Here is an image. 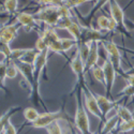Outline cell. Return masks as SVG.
<instances>
[{"label": "cell", "instance_id": "11", "mask_svg": "<svg viewBox=\"0 0 134 134\" xmlns=\"http://www.w3.org/2000/svg\"><path fill=\"white\" fill-rule=\"evenodd\" d=\"M16 21L19 26H21L26 32H30L32 30L38 29V19L35 15L26 12H20L16 15Z\"/></svg>", "mask_w": 134, "mask_h": 134}, {"label": "cell", "instance_id": "40", "mask_svg": "<svg viewBox=\"0 0 134 134\" xmlns=\"http://www.w3.org/2000/svg\"><path fill=\"white\" fill-rule=\"evenodd\" d=\"M91 134H98V133H91Z\"/></svg>", "mask_w": 134, "mask_h": 134}, {"label": "cell", "instance_id": "37", "mask_svg": "<svg viewBox=\"0 0 134 134\" xmlns=\"http://www.w3.org/2000/svg\"><path fill=\"white\" fill-rule=\"evenodd\" d=\"M2 134H17V131H16L15 127L9 121V124L5 126V128H4L3 132H2Z\"/></svg>", "mask_w": 134, "mask_h": 134}, {"label": "cell", "instance_id": "4", "mask_svg": "<svg viewBox=\"0 0 134 134\" xmlns=\"http://www.w3.org/2000/svg\"><path fill=\"white\" fill-rule=\"evenodd\" d=\"M109 4V12H110V18H113L115 20V23L117 24V29L120 30L122 33L129 36V31L126 26V21H125V12L121 9L119 3L116 0H109L108 1Z\"/></svg>", "mask_w": 134, "mask_h": 134}, {"label": "cell", "instance_id": "26", "mask_svg": "<svg viewBox=\"0 0 134 134\" xmlns=\"http://www.w3.org/2000/svg\"><path fill=\"white\" fill-rule=\"evenodd\" d=\"M11 53H12V48L10 47V43L0 39V54L3 56L4 59L8 60L11 56Z\"/></svg>", "mask_w": 134, "mask_h": 134}, {"label": "cell", "instance_id": "12", "mask_svg": "<svg viewBox=\"0 0 134 134\" xmlns=\"http://www.w3.org/2000/svg\"><path fill=\"white\" fill-rule=\"evenodd\" d=\"M82 28V39L81 42L91 43V42H100L102 41V31L99 29H93L87 26H81Z\"/></svg>", "mask_w": 134, "mask_h": 134}, {"label": "cell", "instance_id": "20", "mask_svg": "<svg viewBox=\"0 0 134 134\" xmlns=\"http://www.w3.org/2000/svg\"><path fill=\"white\" fill-rule=\"evenodd\" d=\"M66 30L69 31V33L72 36V38L77 43L81 42V39H82V28H81V25H79L77 23H75V21H73L72 25Z\"/></svg>", "mask_w": 134, "mask_h": 134}, {"label": "cell", "instance_id": "6", "mask_svg": "<svg viewBox=\"0 0 134 134\" xmlns=\"http://www.w3.org/2000/svg\"><path fill=\"white\" fill-rule=\"evenodd\" d=\"M82 88H83V93H84V99H85L84 104H85L86 109L94 117L99 118L101 121H104V118L102 116L101 110H100V107H99V104H98L94 93L90 90V89H88L85 85L82 86Z\"/></svg>", "mask_w": 134, "mask_h": 134}, {"label": "cell", "instance_id": "19", "mask_svg": "<svg viewBox=\"0 0 134 134\" xmlns=\"http://www.w3.org/2000/svg\"><path fill=\"white\" fill-rule=\"evenodd\" d=\"M17 110H19V107H12V108H9L4 114H2L0 116V134H2L5 126L9 124L10 121V117L14 115Z\"/></svg>", "mask_w": 134, "mask_h": 134}, {"label": "cell", "instance_id": "28", "mask_svg": "<svg viewBox=\"0 0 134 134\" xmlns=\"http://www.w3.org/2000/svg\"><path fill=\"white\" fill-rule=\"evenodd\" d=\"M8 61V60H7ZM18 74V70L16 68V65L13 61H8V65H7V71H5V76L7 79H14L16 77V75Z\"/></svg>", "mask_w": 134, "mask_h": 134}, {"label": "cell", "instance_id": "27", "mask_svg": "<svg viewBox=\"0 0 134 134\" xmlns=\"http://www.w3.org/2000/svg\"><path fill=\"white\" fill-rule=\"evenodd\" d=\"M109 17L105 15H100L97 19V25L99 30L101 31H107L108 30V25H109Z\"/></svg>", "mask_w": 134, "mask_h": 134}, {"label": "cell", "instance_id": "8", "mask_svg": "<svg viewBox=\"0 0 134 134\" xmlns=\"http://www.w3.org/2000/svg\"><path fill=\"white\" fill-rule=\"evenodd\" d=\"M103 71H104V77H105V91H106V97L111 99V89H113L115 79H116V70L111 62L106 58L103 62Z\"/></svg>", "mask_w": 134, "mask_h": 134}, {"label": "cell", "instance_id": "23", "mask_svg": "<svg viewBox=\"0 0 134 134\" xmlns=\"http://www.w3.org/2000/svg\"><path fill=\"white\" fill-rule=\"evenodd\" d=\"M17 8H18V0H5L3 2V10L9 15L15 14Z\"/></svg>", "mask_w": 134, "mask_h": 134}, {"label": "cell", "instance_id": "35", "mask_svg": "<svg viewBox=\"0 0 134 134\" xmlns=\"http://www.w3.org/2000/svg\"><path fill=\"white\" fill-rule=\"evenodd\" d=\"M120 94H121V96H124V97H128V98L134 97V85L128 84V86L125 87V88L121 90Z\"/></svg>", "mask_w": 134, "mask_h": 134}, {"label": "cell", "instance_id": "38", "mask_svg": "<svg viewBox=\"0 0 134 134\" xmlns=\"http://www.w3.org/2000/svg\"><path fill=\"white\" fill-rule=\"evenodd\" d=\"M127 80H128V83L131 84V85H134V74H129L127 76Z\"/></svg>", "mask_w": 134, "mask_h": 134}, {"label": "cell", "instance_id": "24", "mask_svg": "<svg viewBox=\"0 0 134 134\" xmlns=\"http://www.w3.org/2000/svg\"><path fill=\"white\" fill-rule=\"evenodd\" d=\"M39 115H40L39 111L33 107H27L24 109V117L28 122H30V124H33V122L38 119Z\"/></svg>", "mask_w": 134, "mask_h": 134}, {"label": "cell", "instance_id": "34", "mask_svg": "<svg viewBox=\"0 0 134 134\" xmlns=\"http://www.w3.org/2000/svg\"><path fill=\"white\" fill-rule=\"evenodd\" d=\"M36 49H37L38 53H42V52H44V51H47V49H48L46 43L44 42V40L42 39L41 36L38 38V40H37V42H36Z\"/></svg>", "mask_w": 134, "mask_h": 134}, {"label": "cell", "instance_id": "25", "mask_svg": "<svg viewBox=\"0 0 134 134\" xmlns=\"http://www.w3.org/2000/svg\"><path fill=\"white\" fill-rule=\"evenodd\" d=\"M7 59H3L0 61V89H3V90H7V88L4 86V81L7 79L5 76V71H7Z\"/></svg>", "mask_w": 134, "mask_h": 134}, {"label": "cell", "instance_id": "13", "mask_svg": "<svg viewBox=\"0 0 134 134\" xmlns=\"http://www.w3.org/2000/svg\"><path fill=\"white\" fill-rule=\"evenodd\" d=\"M94 96H96V99L98 101L100 110H101V113H102V116H103V118L105 120L107 114L114 107L117 106V103L115 101H111V99L107 98L106 96H101V94H98V93H94Z\"/></svg>", "mask_w": 134, "mask_h": 134}, {"label": "cell", "instance_id": "30", "mask_svg": "<svg viewBox=\"0 0 134 134\" xmlns=\"http://www.w3.org/2000/svg\"><path fill=\"white\" fill-rule=\"evenodd\" d=\"M73 21L74 20L72 19V17H61L57 25H56L55 29H68L72 25Z\"/></svg>", "mask_w": 134, "mask_h": 134}, {"label": "cell", "instance_id": "22", "mask_svg": "<svg viewBox=\"0 0 134 134\" xmlns=\"http://www.w3.org/2000/svg\"><path fill=\"white\" fill-rule=\"evenodd\" d=\"M91 72H92V76L94 77V80L99 82L100 84H102L103 87L105 88V77H104V71L102 66L96 65L94 68H92Z\"/></svg>", "mask_w": 134, "mask_h": 134}, {"label": "cell", "instance_id": "3", "mask_svg": "<svg viewBox=\"0 0 134 134\" xmlns=\"http://www.w3.org/2000/svg\"><path fill=\"white\" fill-rule=\"evenodd\" d=\"M48 51H44L42 53H38L37 57L33 62V75H35V88H33V96L35 99L39 98V82H40V77L41 74L44 70L47 62V56H48Z\"/></svg>", "mask_w": 134, "mask_h": 134}, {"label": "cell", "instance_id": "14", "mask_svg": "<svg viewBox=\"0 0 134 134\" xmlns=\"http://www.w3.org/2000/svg\"><path fill=\"white\" fill-rule=\"evenodd\" d=\"M98 60H99V42H91L90 52H89L87 61L85 63V71L88 72L92 70V68L98 65Z\"/></svg>", "mask_w": 134, "mask_h": 134}, {"label": "cell", "instance_id": "5", "mask_svg": "<svg viewBox=\"0 0 134 134\" xmlns=\"http://www.w3.org/2000/svg\"><path fill=\"white\" fill-rule=\"evenodd\" d=\"M103 44V47L107 54V59L111 62V64L114 65V68L116 72L118 73H124L121 68V54L117 47V45L113 41H101Z\"/></svg>", "mask_w": 134, "mask_h": 134}, {"label": "cell", "instance_id": "39", "mask_svg": "<svg viewBox=\"0 0 134 134\" xmlns=\"http://www.w3.org/2000/svg\"><path fill=\"white\" fill-rule=\"evenodd\" d=\"M72 134H77V133H76L75 131H72Z\"/></svg>", "mask_w": 134, "mask_h": 134}, {"label": "cell", "instance_id": "36", "mask_svg": "<svg viewBox=\"0 0 134 134\" xmlns=\"http://www.w3.org/2000/svg\"><path fill=\"white\" fill-rule=\"evenodd\" d=\"M38 2L43 5H61L63 4V0H38Z\"/></svg>", "mask_w": 134, "mask_h": 134}, {"label": "cell", "instance_id": "16", "mask_svg": "<svg viewBox=\"0 0 134 134\" xmlns=\"http://www.w3.org/2000/svg\"><path fill=\"white\" fill-rule=\"evenodd\" d=\"M41 37L44 40V42L46 43L47 47H49L52 44H54L55 42H57V41L60 40L58 33L56 32V29L55 28H52V27H48V28H46L45 30H44L42 32Z\"/></svg>", "mask_w": 134, "mask_h": 134}, {"label": "cell", "instance_id": "1", "mask_svg": "<svg viewBox=\"0 0 134 134\" xmlns=\"http://www.w3.org/2000/svg\"><path fill=\"white\" fill-rule=\"evenodd\" d=\"M82 91H83V88L80 87V89L77 90V94H76V110H75V116H74V125L76 129L82 134H91L88 114L86 111L85 104L82 101Z\"/></svg>", "mask_w": 134, "mask_h": 134}, {"label": "cell", "instance_id": "33", "mask_svg": "<svg viewBox=\"0 0 134 134\" xmlns=\"http://www.w3.org/2000/svg\"><path fill=\"white\" fill-rule=\"evenodd\" d=\"M87 1H91V0H63V4L65 7H68L69 9H72V8L79 7Z\"/></svg>", "mask_w": 134, "mask_h": 134}, {"label": "cell", "instance_id": "7", "mask_svg": "<svg viewBox=\"0 0 134 134\" xmlns=\"http://www.w3.org/2000/svg\"><path fill=\"white\" fill-rule=\"evenodd\" d=\"M63 118V111L62 110H57V111H46V113H42L39 115L38 119L31 124V126L36 129H45L47 126L55 121H59L60 119Z\"/></svg>", "mask_w": 134, "mask_h": 134}, {"label": "cell", "instance_id": "32", "mask_svg": "<svg viewBox=\"0 0 134 134\" xmlns=\"http://www.w3.org/2000/svg\"><path fill=\"white\" fill-rule=\"evenodd\" d=\"M77 43L74 39H61V46H62V49L64 52V54L70 51L74 45H77Z\"/></svg>", "mask_w": 134, "mask_h": 134}, {"label": "cell", "instance_id": "10", "mask_svg": "<svg viewBox=\"0 0 134 134\" xmlns=\"http://www.w3.org/2000/svg\"><path fill=\"white\" fill-rule=\"evenodd\" d=\"M16 65V68L18 70V72L23 75L24 80L27 82V85L29 86L30 90L33 91V88H35V75H33V64H29V63H25L18 60L13 61Z\"/></svg>", "mask_w": 134, "mask_h": 134}, {"label": "cell", "instance_id": "9", "mask_svg": "<svg viewBox=\"0 0 134 134\" xmlns=\"http://www.w3.org/2000/svg\"><path fill=\"white\" fill-rule=\"evenodd\" d=\"M70 66L73 71V73L76 76V80H77V84H79L80 87L85 85V63L83 62L81 56L79 54V52L76 51L74 57L72 58L71 62H70Z\"/></svg>", "mask_w": 134, "mask_h": 134}, {"label": "cell", "instance_id": "15", "mask_svg": "<svg viewBox=\"0 0 134 134\" xmlns=\"http://www.w3.org/2000/svg\"><path fill=\"white\" fill-rule=\"evenodd\" d=\"M19 27L20 26L17 23H15V24H11V25L0 28V39L8 43H11L17 37Z\"/></svg>", "mask_w": 134, "mask_h": 134}, {"label": "cell", "instance_id": "17", "mask_svg": "<svg viewBox=\"0 0 134 134\" xmlns=\"http://www.w3.org/2000/svg\"><path fill=\"white\" fill-rule=\"evenodd\" d=\"M119 121H120V119L117 115H114L110 118L106 119L104 121V125H103L101 131H100V134H108L111 131H114L119 126Z\"/></svg>", "mask_w": 134, "mask_h": 134}, {"label": "cell", "instance_id": "21", "mask_svg": "<svg viewBox=\"0 0 134 134\" xmlns=\"http://www.w3.org/2000/svg\"><path fill=\"white\" fill-rule=\"evenodd\" d=\"M77 52H79L81 58L84 63H86L89 52H90V43H85V42H80L77 44Z\"/></svg>", "mask_w": 134, "mask_h": 134}, {"label": "cell", "instance_id": "18", "mask_svg": "<svg viewBox=\"0 0 134 134\" xmlns=\"http://www.w3.org/2000/svg\"><path fill=\"white\" fill-rule=\"evenodd\" d=\"M115 108H116V115L119 117L120 121H129V120L134 119V116L131 113V110L128 107H126L125 105L117 104V106Z\"/></svg>", "mask_w": 134, "mask_h": 134}, {"label": "cell", "instance_id": "31", "mask_svg": "<svg viewBox=\"0 0 134 134\" xmlns=\"http://www.w3.org/2000/svg\"><path fill=\"white\" fill-rule=\"evenodd\" d=\"M47 134H62V129L58 121H55L45 128Z\"/></svg>", "mask_w": 134, "mask_h": 134}, {"label": "cell", "instance_id": "29", "mask_svg": "<svg viewBox=\"0 0 134 134\" xmlns=\"http://www.w3.org/2000/svg\"><path fill=\"white\" fill-rule=\"evenodd\" d=\"M134 130V119L129 121H121L118 126V132H130Z\"/></svg>", "mask_w": 134, "mask_h": 134}, {"label": "cell", "instance_id": "2", "mask_svg": "<svg viewBox=\"0 0 134 134\" xmlns=\"http://www.w3.org/2000/svg\"><path fill=\"white\" fill-rule=\"evenodd\" d=\"M35 16L38 21H42L48 27L55 28L59 19L62 17L60 12V5H46L38 11Z\"/></svg>", "mask_w": 134, "mask_h": 134}]
</instances>
